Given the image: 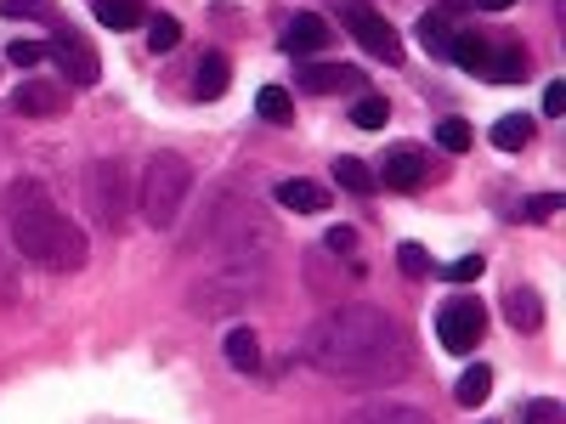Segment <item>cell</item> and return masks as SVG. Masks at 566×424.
I'll use <instances>...</instances> for the list:
<instances>
[{"instance_id": "cell-1", "label": "cell", "mask_w": 566, "mask_h": 424, "mask_svg": "<svg viewBox=\"0 0 566 424\" xmlns=\"http://www.w3.org/2000/svg\"><path fill=\"white\" fill-rule=\"evenodd\" d=\"M301 357L340 385H391L408 373V335L380 306H335L312 322Z\"/></svg>"}, {"instance_id": "cell-2", "label": "cell", "mask_w": 566, "mask_h": 424, "mask_svg": "<svg viewBox=\"0 0 566 424\" xmlns=\"http://www.w3.org/2000/svg\"><path fill=\"white\" fill-rule=\"evenodd\" d=\"M7 221H12V239H18L23 261H34L45 272H80L85 266V232L52 204V193L40 181H12Z\"/></svg>"}, {"instance_id": "cell-3", "label": "cell", "mask_w": 566, "mask_h": 424, "mask_svg": "<svg viewBox=\"0 0 566 424\" xmlns=\"http://www.w3.org/2000/svg\"><path fill=\"white\" fill-rule=\"evenodd\" d=\"M187 193H193V165H187L181 153H154L148 170H142V221H148L154 232H170L181 221V204Z\"/></svg>"}, {"instance_id": "cell-4", "label": "cell", "mask_w": 566, "mask_h": 424, "mask_svg": "<svg viewBox=\"0 0 566 424\" xmlns=\"http://www.w3.org/2000/svg\"><path fill=\"white\" fill-rule=\"evenodd\" d=\"M250 261H261V255H232V266L210 272V277L199 283V289H193V306H199L205 317L244 306V300H250V289H261V283H266V266H255V272H250Z\"/></svg>"}, {"instance_id": "cell-5", "label": "cell", "mask_w": 566, "mask_h": 424, "mask_svg": "<svg viewBox=\"0 0 566 424\" xmlns=\"http://www.w3.org/2000/svg\"><path fill=\"white\" fill-rule=\"evenodd\" d=\"M85 210L97 215L103 232H119L125 226V170L119 165L97 159V165L85 170Z\"/></svg>"}, {"instance_id": "cell-6", "label": "cell", "mask_w": 566, "mask_h": 424, "mask_svg": "<svg viewBox=\"0 0 566 424\" xmlns=\"http://www.w3.org/2000/svg\"><path fill=\"white\" fill-rule=\"evenodd\" d=\"M482 335H488V311H482L476 300H448V306L437 311V340H442V351L464 357V351L482 346Z\"/></svg>"}, {"instance_id": "cell-7", "label": "cell", "mask_w": 566, "mask_h": 424, "mask_svg": "<svg viewBox=\"0 0 566 424\" xmlns=\"http://www.w3.org/2000/svg\"><path fill=\"white\" fill-rule=\"evenodd\" d=\"M45 57L57 63V74L69 80V85H97L103 80V63H97V52H91V40L85 34H74V29H63V34H52L45 40Z\"/></svg>"}, {"instance_id": "cell-8", "label": "cell", "mask_w": 566, "mask_h": 424, "mask_svg": "<svg viewBox=\"0 0 566 424\" xmlns=\"http://www.w3.org/2000/svg\"><path fill=\"white\" fill-rule=\"evenodd\" d=\"M346 29H352V40L363 45L368 57H380V63H402V40H397V29L374 12V7H363V0H352L346 7Z\"/></svg>"}, {"instance_id": "cell-9", "label": "cell", "mask_w": 566, "mask_h": 424, "mask_svg": "<svg viewBox=\"0 0 566 424\" xmlns=\"http://www.w3.org/2000/svg\"><path fill=\"white\" fill-rule=\"evenodd\" d=\"M424 176H431V159H424L419 148H391L380 159V170H374V181H386L391 193H419Z\"/></svg>"}, {"instance_id": "cell-10", "label": "cell", "mask_w": 566, "mask_h": 424, "mask_svg": "<svg viewBox=\"0 0 566 424\" xmlns=\"http://www.w3.org/2000/svg\"><path fill=\"white\" fill-rule=\"evenodd\" d=\"M357 85H363V68H346V63L301 68V91H312V97H335V91H357Z\"/></svg>"}, {"instance_id": "cell-11", "label": "cell", "mask_w": 566, "mask_h": 424, "mask_svg": "<svg viewBox=\"0 0 566 424\" xmlns=\"http://www.w3.org/2000/svg\"><path fill=\"white\" fill-rule=\"evenodd\" d=\"M63 103H69L63 80H23V85H18V97H12L18 114H57Z\"/></svg>"}, {"instance_id": "cell-12", "label": "cell", "mask_w": 566, "mask_h": 424, "mask_svg": "<svg viewBox=\"0 0 566 424\" xmlns=\"http://www.w3.org/2000/svg\"><path fill=\"white\" fill-rule=\"evenodd\" d=\"M323 45H328V23L317 12H301L290 29H283V52L290 57H312V52H323Z\"/></svg>"}, {"instance_id": "cell-13", "label": "cell", "mask_w": 566, "mask_h": 424, "mask_svg": "<svg viewBox=\"0 0 566 424\" xmlns=\"http://www.w3.org/2000/svg\"><path fill=\"white\" fill-rule=\"evenodd\" d=\"M277 204H283V210H295V215H323V210H328V193H323L317 181L290 176V181H277Z\"/></svg>"}, {"instance_id": "cell-14", "label": "cell", "mask_w": 566, "mask_h": 424, "mask_svg": "<svg viewBox=\"0 0 566 424\" xmlns=\"http://www.w3.org/2000/svg\"><path fill=\"white\" fill-rule=\"evenodd\" d=\"M482 74L493 80V85H515L527 74V52L515 40H504V45H488V63H482Z\"/></svg>"}, {"instance_id": "cell-15", "label": "cell", "mask_w": 566, "mask_h": 424, "mask_svg": "<svg viewBox=\"0 0 566 424\" xmlns=\"http://www.w3.org/2000/svg\"><path fill=\"white\" fill-rule=\"evenodd\" d=\"M504 322L515 328V335H533V328L544 322V300H538V289H510V295H504Z\"/></svg>"}, {"instance_id": "cell-16", "label": "cell", "mask_w": 566, "mask_h": 424, "mask_svg": "<svg viewBox=\"0 0 566 424\" xmlns=\"http://www.w3.org/2000/svg\"><path fill=\"white\" fill-rule=\"evenodd\" d=\"M346 424H431V413H419V407H408V402H368V407H357Z\"/></svg>"}, {"instance_id": "cell-17", "label": "cell", "mask_w": 566, "mask_h": 424, "mask_svg": "<svg viewBox=\"0 0 566 424\" xmlns=\"http://www.w3.org/2000/svg\"><path fill=\"white\" fill-rule=\"evenodd\" d=\"M227 368L232 373H255L261 368V335H255V328H232V335H227Z\"/></svg>"}, {"instance_id": "cell-18", "label": "cell", "mask_w": 566, "mask_h": 424, "mask_svg": "<svg viewBox=\"0 0 566 424\" xmlns=\"http://www.w3.org/2000/svg\"><path fill=\"white\" fill-rule=\"evenodd\" d=\"M488 34H476V29H453V40H448V57L459 63V68H470V74H482V63H488Z\"/></svg>"}, {"instance_id": "cell-19", "label": "cell", "mask_w": 566, "mask_h": 424, "mask_svg": "<svg viewBox=\"0 0 566 424\" xmlns=\"http://www.w3.org/2000/svg\"><path fill=\"white\" fill-rule=\"evenodd\" d=\"M227 85H232V63H227L221 52H205V57H199V85H193V91H199L205 103H216V97H227Z\"/></svg>"}, {"instance_id": "cell-20", "label": "cell", "mask_w": 566, "mask_h": 424, "mask_svg": "<svg viewBox=\"0 0 566 424\" xmlns=\"http://www.w3.org/2000/svg\"><path fill=\"white\" fill-rule=\"evenodd\" d=\"M488 396H493V368H488V362L464 368V373H459V385H453V402H464V407H482Z\"/></svg>"}, {"instance_id": "cell-21", "label": "cell", "mask_w": 566, "mask_h": 424, "mask_svg": "<svg viewBox=\"0 0 566 424\" xmlns=\"http://www.w3.org/2000/svg\"><path fill=\"white\" fill-rule=\"evenodd\" d=\"M527 141H533V119H527V114H504V119L493 125V148H499V153H522Z\"/></svg>"}, {"instance_id": "cell-22", "label": "cell", "mask_w": 566, "mask_h": 424, "mask_svg": "<svg viewBox=\"0 0 566 424\" xmlns=\"http://www.w3.org/2000/svg\"><path fill=\"white\" fill-rule=\"evenodd\" d=\"M255 114L266 119V125H283V119H295V97L283 85H261L255 91Z\"/></svg>"}, {"instance_id": "cell-23", "label": "cell", "mask_w": 566, "mask_h": 424, "mask_svg": "<svg viewBox=\"0 0 566 424\" xmlns=\"http://www.w3.org/2000/svg\"><path fill=\"white\" fill-rule=\"evenodd\" d=\"M335 181L346 187V193H357V199H368L374 187H380V181H374V170H368L363 159H352V153H340V159H335Z\"/></svg>"}, {"instance_id": "cell-24", "label": "cell", "mask_w": 566, "mask_h": 424, "mask_svg": "<svg viewBox=\"0 0 566 424\" xmlns=\"http://www.w3.org/2000/svg\"><path fill=\"white\" fill-rule=\"evenodd\" d=\"M448 40H453V29H448L442 12H424V18H419V45H424L431 57H448Z\"/></svg>"}, {"instance_id": "cell-25", "label": "cell", "mask_w": 566, "mask_h": 424, "mask_svg": "<svg viewBox=\"0 0 566 424\" xmlns=\"http://www.w3.org/2000/svg\"><path fill=\"white\" fill-rule=\"evenodd\" d=\"M91 7H97V23H108V29H136L142 23L136 0H91Z\"/></svg>"}, {"instance_id": "cell-26", "label": "cell", "mask_w": 566, "mask_h": 424, "mask_svg": "<svg viewBox=\"0 0 566 424\" xmlns=\"http://www.w3.org/2000/svg\"><path fill=\"white\" fill-rule=\"evenodd\" d=\"M437 141H442V153H464L470 141H476V130H470V119H459V114H448L442 125H437Z\"/></svg>"}, {"instance_id": "cell-27", "label": "cell", "mask_w": 566, "mask_h": 424, "mask_svg": "<svg viewBox=\"0 0 566 424\" xmlns=\"http://www.w3.org/2000/svg\"><path fill=\"white\" fill-rule=\"evenodd\" d=\"M386 119H391V103H386V97H357V103H352V125H357V130H380Z\"/></svg>"}, {"instance_id": "cell-28", "label": "cell", "mask_w": 566, "mask_h": 424, "mask_svg": "<svg viewBox=\"0 0 566 424\" xmlns=\"http://www.w3.org/2000/svg\"><path fill=\"white\" fill-rule=\"evenodd\" d=\"M522 424H566V407H560L555 396H533V402L522 407Z\"/></svg>"}, {"instance_id": "cell-29", "label": "cell", "mask_w": 566, "mask_h": 424, "mask_svg": "<svg viewBox=\"0 0 566 424\" xmlns=\"http://www.w3.org/2000/svg\"><path fill=\"white\" fill-rule=\"evenodd\" d=\"M148 45H154V52H176V45H181V23L176 18H148Z\"/></svg>"}, {"instance_id": "cell-30", "label": "cell", "mask_w": 566, "mask_h": 424, "mask_svg": "<svg viewBox=\"0 0 566 424\" xmlns=\"http://www.w3.org/2000/svg\"><path fill=\"white\" fill-rule=\"evenodd\" d=\"M482 272H488V261H482V255H464V261H448V266H442V277H448V283H476Z\"/></svg>"}, {"instance_id": "cell-31", "label": "cell", "mask_w": 566, "mask_h": 424, "mask_svg": "<svg viewBox=\"0 0 566 424\" xmlns=\"http://www.w3.org/2000/svg\"><path fill=\"white\" fill-rule=\"evenodd\" d=\"M566 210V199L560 193H538V199H527L522 204V221H549V215H560Z\"/></svg>"}, {"instance_id": "cell-32", "label": "cell", "mask_w": 566, "mask_h": 424, "mask_svg": "<svg viewBox=\"0 0 566 424\" xmlns=\"http://www.w3.org/2000/svg\"><path fill=\"white\" fill-rule=\"evenodd\" d=\"M397 266H402L408 277H431V255H424V244H402V250H397Z\"/></svg>"}, {"instance_id": "cell-33", "label": "cell", "mask_w": 566, "mask_h": 424, "mask_svg": "<svg viewBox=\"0 0 566 424\" xmlns=\"http://www.w3.org/2000/svg\"><path fill=\"white\" fill-rule=\"evenodd\" d=\"M7 57H12L18 68H34V63L45 57V40H23V34H18V40L7 45Z\"/></svg>"}, {"instance_id": "cell-34", "label": "cell", "mask_w": 566, "mask_h": 424, "mask_svg": "<svg viewBox=\"0 0 566 424\" xmlns=\"http://www.w3.org/2000/svg\"><path fill=\"white\" fill-rule=\"evenodd\" d=\"M0 12H7V18H40V23H52V7H45V0H0Z\"/></svg>"}, {"instance_id": "cell-35", "label": "cell", "mask_w": 566, "mask_h": 424, "mask_svg": "<svg viewBox=\"0 0 566 424\" xmlns=\"http://www.w3.org/2000/svg\"><path fill=\"white\" fill-rule=\"evenodd\" d=\"M323 250H328V255H352V250H357V232H352V226H328Z\"/></svg>"}, {"instance_id": "cell-36", "label": "cell", "mask_w": 566, "mask_h": 424, "mask_svg": "<svg viewBox=\"0 0 566 424\" xmlns=\"http://www.w3.org/2000/svg\"><path fill=\"white\" fill-rule=\"evenodd\" d=\"M544 114H549V119L566 114V80H549V85H544Z\"/></svg>"}, {"instance_id": "cell-37", "label": "cell", "mask_w": 566, "mask_h": 424, "mask_svg": "<svg viewBox=\"0 0 566 424\" xmlns=\"http://www.w3.org/2000/svg\"><path fill=\"white\" fill-rule=\"evenodd\" d=\"M470 7H482V12H510L515 0H470Z\"/></svg>"}]
</instances>
